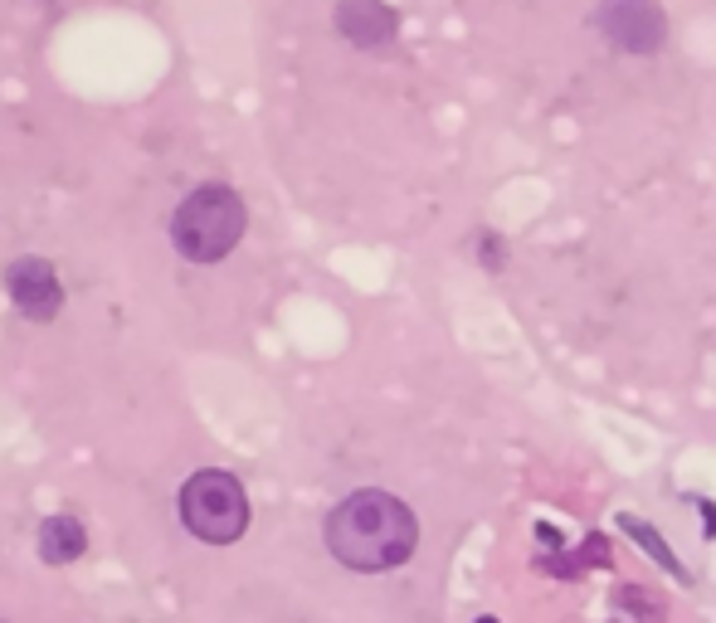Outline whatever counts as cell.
Returning a JSON list of instances; mask_svg holds the SVG:
<instances>
[{
    "label": "cell",
    "mask_w": 716,
    "mask_h": 623,
    "mask_svg": "<svg viewBox=\"0 0 716 623\" xmlns=\"http://www.w3.org/2000/svg\"><path fill=\"white\" fill-rule=\"evenodd\" d=\"M419 546V516L380 487H361L341 497L327 516V550L332 560L356 575H385L400 570Z\"/></svg>",
    "instance_id": "cell-1"
},
{
    "label": "cell",
    "mask_w": 716,
    "mask_h": 623,
    "mask_svg": "<svg viewBox=\"0 0 716 623\" xmlns=\"http://www.w3.org/2000/svg\"><path fill=\"white\" fill-rule=\"evenodd\" d=\"M244 224H249L244 200L229 185H200L171 215V244L190 263H220L244 239Z\"/></svg>",
    "instance_id": "cell-2"
},
{
    "label": "cell",
    "mask_w": 716,
    "mask_h": 623,
    "mask_svg": "<svg viewBox=\"0 0 716 623\" xmlns=\"http://www.w3.org/2000/svg\"><path fill=\"white\" fill-rule=\"evenodd\" d=\"M176 507H181L186 531L195 541H205V546H234L249 531V497H244V487H239L234 473L205 468V473L186 477Z\"/></svg>",
    "instance_id": "cell-3"
},
{
    "label": "cell",
    "mask_w": 716,
    "mask_h": 623,
    "mask_svg": "<svg viewBox=\"0 0 716 623\" xmlns=\"http://www.w3.org/2000/svg\"><path fill=\"white\" fill-rule=\"evenodd\" d=\"M590 25L619 54H658L668 39V15L658 0H600Z\"/></svg>",
    "instance_id": "cell-4"
},
{
    "label": "cell",
    "mask_w": 716,
    "mask_h": 623,
    "mask_svg": "<svg viewBox=\"0 0 716 623\" xmlns=\"http://www.w3.org/2000/svg\"><path fill=\"white\" fill-rule=\"evenodd\" d=\"M10 297H15V307L30 317V322H54L59 317V307H64V283H59V273H54V263H44V258H20V263H10Z\"/></svg>",
    "instance_id": "cell-5"
},
{
    "label": "cell",
    "mask_w": 716,
    "mask_h": 623,
    "mask_svg": "<svg viewBox=\"0 0 716 623\" xmlns=\"http://www.w3.org/2000/svg\"><path fill=\"white\" fill-rule=\"evenodd\" d=\"M337 30L356 49H390V39L400 35V15L385 0H341Z\"/></svg>",
    "instance_id": "cell-6"
},
{
    "label": "cell",
    "mask_w": 716,
    "mask_h": 623,
    "mask_svg": "<svg viewBox=\"0 0 716 623\" xmlns=\"http://www.w3.org/2000/svg\"><path fill=\"white\" fill-rule=\"evenodd\" d=\"M83 550H88V531L74 516H49L39 526V560L44 565H74Z\"/></svg>",
    "instance_id": "cell-7"
},
{
    "label": "cell",
    "mask_w": 716,
    "mask_h": 623,
    "mask_svg": "<svg viewBox=\"0 0 716 623\" xmlns=\"http://www.w3.org/2000/svg\"><path fill=\"white\" fill-rule=\"evenodd\" d=\"M619 531H624V536H634V546H639L643 555H648V560L658 565V570H668V575H673V580H678L682 589L692 585V570L682 565L678 555H673V546H668V541H663V536H658V531H653V526H648L643 516L619 512Z\"/></svg>",
    "instance_id": "cell-8"
},
{
    "label": "cell",
    "mask_w": 716,
    "mask_h": 623,
    "mask_svg": "<svg viewBox=\"0 0 716 623\" xmlns=\"http://www.w3.org/2000/svg\"><path fill=\"white\" fill-rule=\"evenodd\" d=\"M609 560H614L609 541H604L600 531H590V536L580 541V550H575V555H556V560H541L536 570H546V575H556V580H580L585 570H604Z\"/></svg>",
    "instance_id": "cell-9"
},
{
    "label": "cell",
    "mask_w": 716,
    "mask_h": 623,
    "mask_svg": "<svg viewBox=\"0 0 716 623\" xmlns=\"http://www.w3.org/2000/svg\"><path fill=\"white\" fill-rule=\"evenodd\" d=\"M614 623H668L663 614V599L658 594H648L643 585H619L614 589Z\"/></svg>",
    "instance_id": "cell-10"
},
{
    "label": "cell",
    "mask_w": 716,
    "mask_h": 623,
    "mask_svg": "<svg viewBox=\"0 0 716 623\" xmlns=\"http://www.w3.org/2000/svg\"><path fill=\"white\" fill-rule=\"evenodd\" d=\"M478 258H483V268H488V273H502V263H507V258H502V239L488 234V229L478 234Z\"/></svg>",
    "instance_id": "cell-11"
},
{
    "label": "cell",
    "mask_w": 716,
    "mask_h": 623,
    "mask_svg": "<svg viewBox=\"0 0 716 623\" xmlns=\"http://www.w3.org/2000/svg\"><path fill=\"white\" fill-rule=\"evenodd\" d=\"M536 541L546 550H556V555H566V541H561V531H556L551 521H536Z\"/></svg>",
    "instance_id": "cell-12"
},
{
    "label": "cell",
    "mask_w": 716,
    "mask_h": 623,
    "mask_svg": "<svg viewBox=\"0 0 716 623\" xmlns=\"http://www.w3.org/2000/svg\"><path fill=\"white\" fill-rule=\"evenodd\" d=\"M697 512H702V536H707V541H716V507L697 497Z\"/></svg>",
    "instance_id": "cell-13"
},
{
    "label": "cell",
    "mask_w": 716,
    "mask_h": 623,
    "mask_svg": "<svg viewBox=\"0 0 716 623\" xmlns=\"http://www.w3.org/2000/svg\"><path fill=\"white\" fill-rule=\"evenodd\" d=\"M473 623H502V619H492V614H483V619H473Z\"/></svg>",
    "instance_id": "cell-14"
}]
</instances>
